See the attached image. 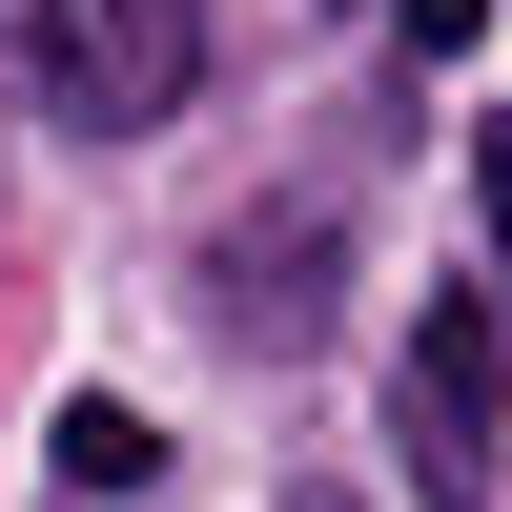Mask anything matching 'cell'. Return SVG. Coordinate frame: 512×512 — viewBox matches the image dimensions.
Wrapping results in <instances>:
<instances>
[{
	"label": "cell",
	"instance_id": "1",
	"mask_svg": "<svg viewBox=\"0 0 512 512\" xmlns=\"http://www.w3.org/2000/svg\"><path fill=\"white\" fill-rule=\"evenodd\" d=\"M21 82L82 123V144H144L205 82V0H21Z\"/></svg>",
	"mask_w": 512,
	"mask_h": 512
},
{
	"label": "cell",
	"instance_id": "2",
	"mask_svg": "<svg viewBox=\"0 0 512 512\" xmlns=\"http://www.w3.org/2000/svg\"><path fill=\"white\" fill-rule=\"evenodd\" d=\"M390 431H410V472H431V512L492 492V431H512V308H472V287H431V308H410V349H390Z\"/></svg>",
	"mask_w": 512,
	"mask_h": 512
},
{
	"label": "cell",
	"instance_id": "3",
	"mask_svg": "<svg viewBox=\"0 0 512 512\" xmlns=\"http://www.w3.org/2000/svg\"><path fill=\"white\" fill-rule=\"evenodd\" d=\"M226 328H246V349H308V328H328V205L226 226Z\"/></svg>",
	"mask_w": 512,
	"mask_h": 512
},
{
	"label": "cell",
	"instance_id": "4",
	"mask_svg": "<svg viewBox=\"0 0 512 512\" xmlns=\"http://www.w3.org/2000/svg\"><path fill=\"white\" fill-rule=\"evenodd\" d=\"M62 492H82V512L164 492V431H144V410H103V390H82V410H62Z\"/></svg>",
	"mask_w": 512,
	"mask_h": 512
},
{
	"label": "cell",
	"instance_id": "5",
	"mask_svg": "<svg viewBox=\"0 0 512 512\" xmlns=\"http://www.w3.org/2000/svg\"><path fill=\"white\" fill-rule=\"evenodd\" d=\"M472 226H492V308H512V123L472 144Z\"/></svg>",
	"mask_w": 512,
	"mask_h": 512
},
{
	"label": "cell",
	"instance_id": "6",
	"mask_svg": "<svg viewBox=\"0 0 512 512\" xmlns=\"http://www.w3.org/2000/svg\"><path fill=\"white\" fill-rule=\"evenodd\" d=\"M390 21H410V62H472V41H492V0H390Z\"/></svg>",
	"mask_w": 512,
	"mask_h": 512
},
{
	"label": "cell",
	"instance_id": "7",
	"mask_svg": "<svg viewBox=\"0 0 512 512\" xmlns=\"http://www.w3.org/2000/svg\"><path fill=\"white\" fill-rule=\"evenodd\" d=\"M308 512H349V492H308Z\"/></svg>",
	"mask_w": 512,
	"mask_h": 512
}]
</instances>
